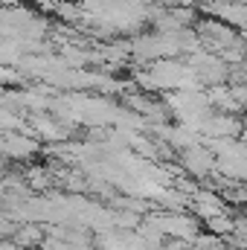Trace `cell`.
Instances as JSON below:
<instances>
[{
	"label": "cell",
	"instance_id": "obj_1",
	"mask_svg": "<svg viewBox=\"0 0 247 250\" xmlns=\"http://www.w3.org/2000/svg\"><path fill=\"white\" fill-rule=\"evenodd\" d=\"M12 125H18V117L9 111H0V128H12Z\"/></svg>",
	"mask_w": 247,
	"mask_h": 250
}]
</instances>
